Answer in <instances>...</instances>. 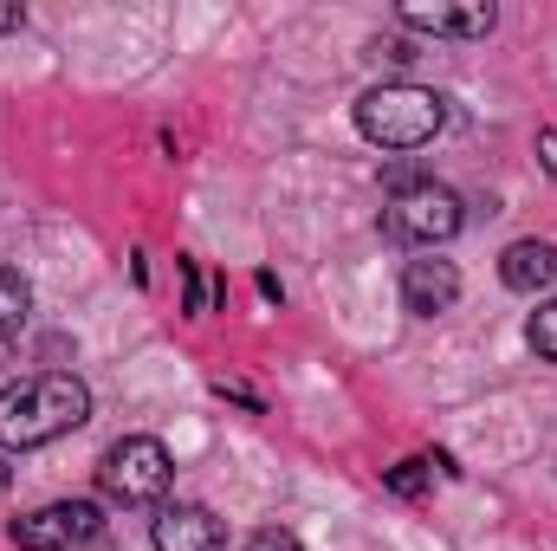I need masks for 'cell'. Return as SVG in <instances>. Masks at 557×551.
<instances>
[{"mask_svg": "<svg viewBox=\"0 0 557 551\" xmlns=\"http://www.w3.org/2000/svg\"><path fill=\"white\" fill-rule=\"evenodd\" d=\"M85 421H91V390L65 370H46V377L0 390V448H46Z\"/></svg>", "mask_w": 557, "mask_h": 551, "instance_id": "cell-1", "label": "cell"}, {"mask_svg": "<svg viewBox=\"0 0 557 551\" xmlns=\"http://www.w3.org/2000/svg\"><path fill=\"white\" fill-rule=\"evenodd\" d=\"M441 124H447V105L428 85H376L357 98V131L383 149H421L441 137Z\"/></svg>", "mask_w": 557, "mask_h": 551, "instance_id": "cell-2", "label": "cell"}, {"mask_svg": "<svg viewBox=\"0 0 557 551\" xmlns=\"http://www.w3.org/2000/svg\"><path fill=\"white\" fill-rule=\"evenodd\" d=\"M98 480H104V493L124 500V506H156V500L169 493V480H175V461H169V448H162L156 434H124V441L104 454Z\"/></svg>", "mask_w": 557, "mask_h": 551, "instance_id": "cell-3", "label": "cell"}, {"mask_svg": "<svg viewBox=\"0 0 557 551\" xmlns=\"http://www.w3.org/2000/svg\"><path fill=\"white\" fill-rule=\"evenodd\" d=\"M460 221H467V215H460V195L441 188V182H421V188L396 195V201L383 208V234H389V241H416V247L454 241Z\"/></svg>", "mask_w": 557, "mask_h": 551, "instance_id": "cell-4", "label": "cell"}, {"mask_svg": "<svg viewBox=\"0 0 557 551\" xmlns=\"http://www.w3.org/2000/svg\"><path fill=\"white\" fill-rule=\"evenodd\" d=\"M104 532L98 506L91 500H52L26 519H13V546L20 551H65V546H91Z\"/></svg>", "mask_w": 557, "mask_h": 551, "instance_id": "cell-5", "label": "cell"}, {"mask_svg": "<svg viewBox=\"0 0 557 551\" xmlns=\"http://www.w3.org/2000/svg\"><path fill=\"white\" fill-rule=\"evenodd\" d=\"M493 7L486 0H473V7H447V0H409L403 7V26H416V33H447V39H486L493 33Z\"/></svg>", "mask_w": 557, "mask_h": 551, "instance_id": "cell-6", "label": "cell"}, {"mask_svg": "<svg viewBox=\"0 0 557 551\" xmlns=\"http://www.w3.org/2000/svg\"><path fill=\"white\" fill-rule=\"evenodd\" d=\"M156 551H227V526L208 506H162L156 513Z\"/></svg>", "mask_w": 557, "mask_h": 551, "instance_id": "cell-7", "label": "cell"}, {"mask_svg": "<svg viewBox=\"0 0 557 551\" xmlns=\"http://www.w3.org/2000/svg\"><path fill=\"white\" fill-rule=\"evenodd\" d=\"M454 298H460V273H454V260H409V267H403V305H409L416 318H441V311H454Z\"/></svg>", "mask_w": 557, "mask_h": 551, "instance_id": "cell-8", "label": "cell"}, {"mask_svg": "<svg viewBox=\"0 0 557 551\" xmlns=\"http://www.w3.org/2000/svg\"><path fill=\"white\" fill-rule=\"evenodd\" d=\"M499 279L512 292H545V285H557V247L552 241H512L499 254Z\"/></svg>", "mask_w": 557, "mask_h": 551, "instance_id": "cell-9", "label": "cell"}, {"mask_svg": "<svg viewBox=\"0 0 557 551\" xmlns=\"http://www.w3.org/2000/svg\"><path fill=\"white\" fill-rule=\"evenodd\" d=\"M26 305H33V285L13 267H0V344H13V331L26 325Z\"/></svg>", "mask_w": 557, "mask_h": 551, "instance_id": "cell-10", "label": "cell"}, {"mask_svg": "<svg viewBox=\"0 0 557 551\" xmlns=\"http://www.w3.org/2000/svg\"><path fill=\"white\" fill-rule=\"evenodd\" d=\"M525 338H532V351H539L545 364H557V298H552V305H539V311H532Z\"/></svg>", "mask_w": 557, "mask_h": 551, "instance_id": "cell-11", "label": "cell"}, {"mask_svg": "<svg viewBox=\"0 0 557 551\" xmlns=\"http://www.w3.org/2000/svg\"><path fill=\"white\" fill-rule=\"evenodd\" d=\"M383 487L403 493V500H421V493H428V461H403V467H389Z\"/></svg>", "mask_w": 557, "mask_h": 551, "instance_id": "cell-12", "label": "cell"}, {"mask_svg": "<svg viewBox=\"0 0 557 551\" xmlns=\"http://www.w3.org/2000/svg\"><path fill=\"white\" fill-rule=\"evenodd\" d=\"M421 182H428L421 162H389V169H383V188H389V195H409V188H421Z\"/></svg>", "mask_w": 557, "mask_h": 551, "instance_id": "cell-13", "label": "cell"}, {"mask_svg": "<svg viewBox=\"0 0 557 551\" xmlns=\"http://www.w3.org/2000/svg\"><path fill=\"white\" fill-rule=\"evenodd\" d=\"M247 551H305V546H298V539H292L285 526H260V532L247 539Z\"/></svg>", "mask_w": 557, "mask_h": 551, "instance_id": "cell-14", "label": "cell"}, {"mask_svg": "<svg viewBox=\"0 0 557 551\" xmlns=\"http://www.w3.org/2000/svg\"><path fill=\"white\" fill-rule=\"evenodd\" d=\"M182 298H188V311H195V318L208 311V285H201V273H195V260H182Z\"/></svg>", "mask_w": 557, "mask_h": 551, "instance_id": "cell-15", "label": "cell"}, {"mask_svg": "<svg viewBox=\"0 0 557 551\" xmlns=\"http://www.w3.org/2000/svg\"><path fill=\"white\" fill-rule=\"evenodd\" d=\"M26 26V7H0V33H20Z\"/></svg>", "mask_w": 557, "mask_h": 551, "instance_id": "cell-16", "label": "cell"}, {"mask_svg": "<svg viewBox=\"0 0 557 551\" xmlns=\"http://www.w3.org/2000/svg\"><path fill=\"white\" fill-rule=\"evenodd\" d=\"M539 156H545V169L557 175V131H545V137H539Z\"/></svg>", "mask_w": 557, "mask_h": 551, "instance_id": "cell-17", "label": "cell"}, {"mask_svg": "<svg viewBox=\"0 0 557 551\" xmlns=\"http://www.w3.org/2000/svg\"><path fill=\"white\" fill-rule=\"evenodd\" d=\"M7 480H13V467H7V461H0V493H7Z\"/></svg>", "mask_w": 557, "mask_h": 551, "instance_id": "cell-18", "label": "cell"}, {"mask_svg": "<svg viewBox=\"0 0 557 551\" xmlns=\"http://www.w3.org/2000/svg\"><path fill=\"white\" fill-rule=\"evenodd\" d=\"M0 357H7V344H0Z\"/></svg>", "mask_w": 557, "mask_h": 551, "instance_id": "cell-19", "label": "cell"}]
</instances>
